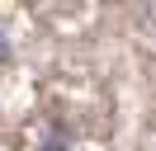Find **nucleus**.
<instances>
[{
	"mask_svg": "<svg viewBox=\"0 0 156 151\" xmlns=\"http://www.w3.org/2000/svg\"><path fill=\"white\" fill-rule=\"evenodd\" d=\"M10 57H14V47H10V33H5V28H0V66L10 61Z\"/></svg>",
	"mask_w": 156,
	"mask_h": 151,
	"instance_id": "f03ea898",
	"label": "nucleus"
},
{
	"mask_svg": "<svg viewBox=\"0 0 156 151\" xmlns=\"http://www.w3.org/2000/svg\"><path fill=\"white\" fill-rule=\"evenodd\" d=\"M142 28H147V33L156 28V0H147V5H142Z\"/></svg>",
	"mask_w": 156,
	"mask_h": 151,
	"instance_id": "f257e3e1",
	"label": "nucleus"
}]
</instances>
